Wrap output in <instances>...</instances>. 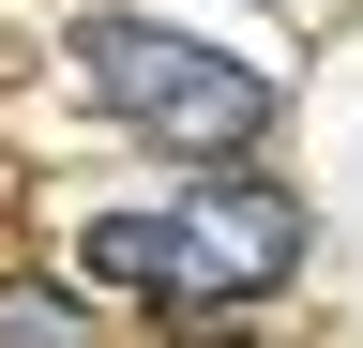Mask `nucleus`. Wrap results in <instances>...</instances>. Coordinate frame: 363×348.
Instances as JSON below:
<instances>
[{"label":"nucleus","instance_id":"3","mask_svg":"<svg viewBox=\"0 0 363 348\" xmlns=\"http://www.w3.org/2000/svg\"><path fill=\"white\" fill-rule=\"evenodd\" d=\"M0 348H106V318H91V288L0 273Z\"/></svg>","mask_w":363,"mask_h":348},{"label":"nucleus","instance_id":"2","mask_svg":"<svg viewBox=\"0 0 363 348\" xmlns=\"http://www.w3.org/2000/svg\"><path fill=\"white\" fill-rule=\"evenodd\" d=\"M288 257H303V197L288 182H212V197H182V212H121V228H91V273L106 288H152V303H257V288H288Z\"/></svg>","mask_w":363,"mask_h":348},{"label":"nucleus","instance_id":"1","mask_svg":"<svg viewBox=\"0 0 363 348\" xmlns=\"http://www.w3.org/2000/svg\"><path fill=\"white\" fill-rule=\"evenodd\" d=\"M76 76H91V106L136 121L152 152H242L257 121H272V76L257 61H227L197 46V30H167V16H76Z\"/></svg>","mask_w":363,"mask_h":348}]
</instances>
